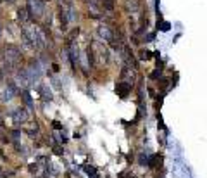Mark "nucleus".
Listing matches in <instances>:
<instances>
[{
  "mask_svg": "<svg viewBox=\"0 0 207 178\" xmlns=\"http://www.w3.org/2000/svg\"><path fill=\"white\" fill-rule=\"evenodd\" d=\"M21 38H22L26 48L40 50V48L45 47V38H43V35H41V31H40L38 28H33V26L24 24V26L21 28Z\"/></svg>",
  "mask_w": 207,
  "mask_h": 178,
  "instance_id": "obj_1",
  "label": "nucleus"
},
{
  "mask_svg": "<svg viewBox=\"0 0 207 178\" xmlns=\"http://www.w3.org/2000/svg\"><path fill=\"white\" fill-rule=\"evenodd\" d=\"M3 61L9 62L10 66L17 68V66L21 64V61H22V54H21V50H19L17 47H14V45H7L5 50H3Z\"/></svg>",
  "mask_w": 207,
  "mask_h": 178,
  "instance_id": "obj_2",
  "label": "nucleus"
},
{
  "mask_svg": "<svg viewBox=\"0 0 207 178\" xmlns=\"http://www.w3.org/2000/svg\"><path fill=\"white\" fill-rule=\"evenodd\" d=\"M26 10H28L29 17L41 19L43 14H45V0H28Z\"/></svg>",
  "mask_w": 207,
  "mask_h": 178,
  "instance_id": "obj_3",
  "label": "nucleus"
},
{
  "mask_svg": "<svg viewBox=\"0 0 207 178\" xmlns=\"http://www.w3.org/2000/svg\"><path fill=\"white\" fill-rule=\"evenodd\" d=\"M98 35H100V38L105 40L107 43H112V42L116 40L114 29H112L111 26H107V24H100V26H98Z\"/></svg>",
  "mask_w": 207,
  "mask_h": 178,
  "instance_id": "obj_4",
  "label": "nucleus"
},
{
  "mask_svg": "<svg viewBox=\"0 0 207 178\" xmlns=\"http://www.w3.org/2000/svg\"><path fill=\"white\" fill-rule=\"evenodd\" d=\"M28 111L24 109V107H17L14 113H12V119H14V123L16 125H22V123H26L28 121Z\"/></svg>",
  "mask_w": 207,
  "mask_h": 178,
  "instance_id": "obj_5",
  "label": "nucleus"
},
{
  "mask_svg": "<svg viewBox=\"0 0 207 178\" xmlns=\"http://www.w3.org/2000/svg\"><path fill=\"white\" fill-rule=\"evenodd\" d=\"M131 88H133V85H130V83H119V85L116 87V92H117V95H119L121 99H126Z\"/></svg>",
  "mask_w": 207,
  "mask_h": 178,
  "instance_id": "obj_6",
  "label": "nucleus"
},
{
  "mask_svg": "<svg viewBox=\"0 0 207 178\" xmlns=\"http://www.w3.org/2000/svg\"><path fill=\"white\" fill-rule=\"evenodd\" d=\"M38 92H40V95H41V99L43 100H48V102H52L54 100V95H52V92H50V88L47 87V85H38Z\"/></svg>",
  "mask_w": 207,
  "mask_h": 178,
  "instance_id": "obj_7",
  "label": "nucleus"
},
{
  "mask_svg": "<svg viewBox=\"0 0 207 178\" xmlns=\"http://www.w3.org/2000/svg\"><path fill=\"white\" fill-rule=\"evenodd\" d=\"M124 7H126V10L128 12H138L140 10V7H142V3H140V0H124Z\"/></svg>",
  "mask_w": 207,
  "mask_h": 178,
  "instance_id": "obj_8",
  "label": "nucleus"
},
{
  "mask_svg": "<svg viewBox=\"0 0 207 178\" xmlns=\"http://www.w3.org/2000/svg\"><path fill=\"white\" fill-rule=\"evenodd\" d=\"M17 19L21 21V23H28L31 17L28 16V10H26V7H19L17 9Z\"/></svg>",
  "mask_w": 207,
  "mask_h": 178,
  "instance_id": "obj_9",
  "label": "nucleus"
},
{
  "mask_svg": "<svg viewBox=\"0 0 207 178\" xmlns=\"http://www.w3.org/2000/svg\"><path fill=\"white\" fill-rule=\"evenodd\" d=\"M100 3H102V7L105 9V10H114V0H100Z\"/></svg>",
  "mask_w": 207,
  "mask_h": 178,
  "instance_id": "obj_10",
  "label": "nucleus"
},
{
  "mask_svg": "<svg viewBox=\"0 0 207 178\" xmlns=\"http://www.w3.org/2000/svg\"><path fill=\"white\" fill-rule=\"evenodd\" d=\"M85 168V171L90 175V177H97V168L95 166H92V164H86V166H83Z\"/></svg>",
  "mask_w": 207,
  "mask_h": 178,
  "instance_id": "obj_11",
  "label": "nucleus"
},
{
  "mask_svg": "<svg viewBox=\"0 0 207 178\" xmlns=\"http://www.w3.org/2000/svg\"><path fill=\"white\" fill-rule=\"evenodd\" d=\"M21 93H22V97H24V102H26L28 106H31V95H29V92H28V90H22Z\"/></svg>",
  "mask_w": 207,
  "mask_h": 178,
  "instance_id": "obj_12",
  "label": "nucleus"
},
{
  "mask_svg": "<svg viewBox=\"0 0 207 178\" xmlns=\"http://www.w3.org/2000/svg\"><path fill=\"white\" fill-rule=\"evenodd\" d=\"M52 152H54L55 156H62V154H64V149L59 147V145H52Z\"/></svg>",
  "mask_w": 207,
  "mask_h": 178,
  "instance_id": "obj_13",
  "label": "nucleus"
},
{
  "mask_svg": "<svg viewBox=\"0 0 207 178\" xmlns=\"http://www.w3.org/2000/svg\"><path fill=\"white\" fill-rule=\"evenodd\" d=\"M149 158H150V154H145V152H143V154L140 156V164H142V166H145V164H147V161H149Z\"/></svg>",
  "mask_w": 207,
  "mask_h": 178,
  "instance_id": "obj_14",
  "label": "nucleus"
},
{
  "mask_svg": "<svg viewBox=\"0 0 207 178\" xmlns=\"http://www.w3.org/2000/svg\"><path fill=\"white\" fill-rule=\"evenodd\" d=\"M142 59H143V61H149V59H152V52H149V50H143V52H142Z\"/></svg>",
  "mask_w": 207,
  "mask_h": 178,
  "instance_id": "obj_15",
  "label": "nucleus"
},
{
  "mask_svg": "<svg viewBox=\"0 0 207 178\" xmlns=\"http://www.w3.org/2000/svg\"><path fill=\"white\" fill-rule=\"evenodd\" d=\"M161 76H162V73H161V69H155V71H154V73L150 74V78H152V80H159Z\"/></svg>",
  "mask_w": 207,
  "mask_h": 178,
  "instance_id": "obj_16",
  "label": "nucleus"
},
{
  "mask_svg": "<svg viewBox=\"0 0 207 178\" xmlns=\"http://www.w3.org/2000/svg\"><path fill=\"white\" fill-rule=\"evenodd\" d=\"M161 28H162V31H169L171 24H169V23H162V26H161Z\"/></svg>",
  "mask_w": 207,
  "mask_h": 178,
  "instance_id": "obj_17",
  "label": "nucleus"
},
{
  "mask_svg": "<svg viewBox=\"0 0 207 178\" xmlns=\"http://www.w3.org/2000/svg\"><path fill=\"white\" fill-rule=\"evenodd\" d=\"M36 170H38L36 164H29V171H31V173H36Z\"/></svg>",
  "mask_w": 207,
  "mask_h": 178,
  "instance_id": "obj_18",
  "label": "nucleus"
},
{
  "mask_svg": "<svg viewBox=\"0 0 207 178\" xmlns=\"http://www.w3.org/2000/svg\"><path fill=\"white\" fill-rule=\"evenodd\" d=\"M52 125H54V128H55V130H60V128H62V126H60V123H59V121H54V123H52Z\"/></svg>",
  "mask_w": 207,
  "mask_h": 178,
  "instance_id": "obj_19",
  "label": "nucleus"
},
{
  "mask_svg": "<svg viewBox=\"0 0 207 178\" xmlns=\"http://www.w3.org/2000/svg\"><path fill=\"white\" fill-rule=\"evenodd\" d=\"M19 135H21V132H19V130H14V132H12V137H14V138H17Z\"/></svg>",
  "mask_w": 207,
  "mask_h": 178,
  "instance_id": "obj_20",
  "label": "nucleus"
},
{
  "mask_svg": "<svg viewBox=\"0 0 207 178\" xmlns=\"http://www.w3.org/2000/svg\"><path fill=\"white\" fill-rule=\"evenodd\" d=\"M5 2H9V3H10V2H14V0H5Z\"/></svg>",
  "mask_w": 207,
  "mask_h": 178,
  "instance_id": "obj_21",
  "label": "nucleus"
},
{
  "mask_svg": "<svg viewBox=\"0 0 207 178\" xmlns=\"http://www.w3.org/2000/svg\"><path fill=\"white\" fill-rule=\"evenodd\" d=\"M0 171H2V168H0Z\"/></svg>",
  "mask_w": 207,
  "mask_h": 178,
  "instance_id": "obj_22",
  "label": "nucleus"
}]
</instances>
